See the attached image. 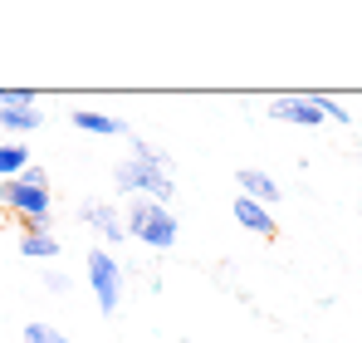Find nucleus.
Segmentation results:
<instances>
[{
	"label": "nucleus",
	"mask_w": 362,
	"mask_h": 343,
	"mask_svg": "<svg viewBox=\"0 0 362 343\" xmlns=\"http://www.w3.org/2000/svg\"><path fill=\"white\" fill-rule=\"evenodd\" d=\"M127 142H132V157H122L118 167H113V186H118L122 196H147L157 206H172L177 201V162H172V152L152 147L137 133Z\"/></svg>",
	"instance_id": "f257e3e1"
},
{
	"label": "nucleus",
	"mask_w": 362,
	"mask_h": 343,
	"mask_svg": "<svg viewBox=\"0 0 362 343\" xmlns=\"http://www.w3.org/2000/svg\"><path fill=\"white\" fill-rule=\"evenodd\" d=\"M122 226H127L132 240H142L147 250H172V245H177V235H181L172 206H157V201H147V196H132V206H127Z\"/></svg>",
	"instance_id": "f03ea898"
},
{
	"label": "nucleus",
	"mask_w": 362,
	"mask_h": 343,
	"mask_svg": "<svg viewBox=\"0 0 362 343\" xmlns=\"http://www.w3.org/2000/svg\"><path fill=\"white\" fill-rule=\"evenodd\" d=\"M83 270H88V285H93V299H98V314H103V319H113V314L122 309V285H127L122 265L113 260V250L93 245V250H88V260H83Z\"/></svg>",
	"instance_id": "7ed1b4c3"
},
{
	"label": "nucleus",
	"mask_w": 362,
	"mask_h": 343,
	"mask_svg": "<svg viewBox=\"0 0 362 343\" xmlns=\"http://www.w3.org/2000/svg\"><path fill=\"white\" fill-rule=\"evenodd\" d=\"M0 206L5 211H15V216H25V230L40 226L45 230V221L54 216V191H40V186H30V181H0Z\"/></svg>",
	"instance_id": "20e7f679"
},
{
	"label": "nucleus",
	"mask_w": 362,
	"mask_h": 343,
	"mask_svg": "<svg viewBox=\"0 0 362 343\" xmlns=\"http://www.w3.org/2000/svg\"><path fill=\"white\" fill-rule=\"evenodd\" d=\"M269 118L274 123H294V128H323L328 123L318 113L313 94H279V99H269Z\"/></svg>",
	"instance_id": "39448f33"
},
{
	"label": "nucleus",
	"mask_w": 362,
	"mask_h": 343,
	"mask_svg": "<svg viewBox=\"0 0 362 343\" xmlns=\"http://www.w3.org/2000/svg\"><path fill=\"white\" fill-rule=\"evenodd\" d=\"M78 221H83V226H93L108 245H122V240H127L122 211L113 206V201H83V206H78Z\"/></svg>",
	"instance_id": "423d86ee"
},
{
	"label": "nucleus",
	"mask_w": 362,
	"mask_h": 343,
	"mask_svg": "<svg viewBox=\"0 0 362 343\" xmlns=\"http://www.w3.org/2000/svg\"><path fill=\"white\" fill-rule=\"evenodd\" d=\"M230 216H235L245 230H255L259 240H274V235H279L274 211H269V206H259V201H250V196H235V201H230Z\"/></svg>",
	"instance_id": "0eeeda50"
},
{
	"label": "nucleus",
	"mask_w": 362,
	"mask_h": 343,
	"mask_svg": "<svg viewBox=\"0 0 362 343\" xmlns=\"http://www.w3.org/2000/svg\"><path fill=\"white\" fill-rule=\"evenodd\" d=\"M235 186H240V196L259 201V206H279V201H284L279 181H274L269 172H259V167H240V172H235Z\"/></svg>",
	"instance_id": "6e6552de"
},
{
	"label": "nucleus",
	"mask_w": 362,
	"mask_h": 343,
	"mask_svg": "<svg viewBox=\"0 0 362 343\" xmlns=\"http://www.w3.org/2000/svg\"><path fill=\"white\" fill-rule=\"evenodd\" d=\"M69 123L78 128V133H93V137H132V128L113 113H93V108H74Z\"/></svg>",
	"instance_id": "1a4fd4ad"
},
{
	"label": "nucleus",
	"mask_w": 362,
	"mask_h": 343,
	"mask_svg": "<svg viewBox=\"0 0 362 343\" xmlns=\"http://www.w3.org/2000/svg\"><path fill=\"white\" fill-rule=\"evenodd\" d=\"M40 128H45V113L40 108H0V133H10V142H25Z\"/></svg>",
	"instance_id": "9d476101"
},
{
	"label": "nucleus",
	"mask_w": 362,
	"mask_h": 343,
	"mask_svg": "<svg viewBox=\"0 0 362 343\" xmlns=\"http://www.w3.org/2000/svg\"><path fill=\"white\" fill-rule=\"evenodd\" d=\"M59 235H54V230H40V226H30L25 230V235H20V255H25V260H49V265H54V260H59Z\"/></svg>",
	"instance_id": "9b49d317"
},
{
	"label": "nucleus",
	"mask_w": 362,
	"mask_h": 343,
	"mask_svg": "<svg viewBox=\"0 0 362 343\" xmlns=\"http://www.w3.org/2000/svg\"><path fill=\"white\" fill-rule=\"evenodd\" d=\"M30 162H35V157H30L25 142H0V181H15Z\"/></svg>",
	"instance_id": "f8f14e48"
},
{
	"label": "nucleus",
	"mask_w": 362,
	"mask_h": 343,
	"mask_svg": "<svg viewBox=\"0 0 362 343\" xmlns=\"http://www.w3.org/2000/svg\"><path fill=\"white\" fill-rule=\"evenodd\" d=\"M20 343H74L64 329H54V324H45V319H35V324H25V334H20Z\"/></svg>",
	"instance_id": "ddd939ff"
},
{
	"label": "nucleus",
	"mask_w": 362,
	"mask_h": 343,
	"mask_svg": "<svg viewBox=\"0 0 362 343\" xmlns=\"http://www.w3.org/2000/svg\"><path fill=\"white\" fill-rule=\"evenodd\" d=\"M313 103H318V113L328 118V123H338V128H348V123H353V113H348L338 99H328V94H313Z\"/></svg>",
	"instance_id": "4468645a"
},
{
	"label": "nucleus",
	"mask_w": 362,
	"mask_h": 343,
	"mask_svg": "<svg viewBox=\"0 0 362 343\" xmlns=\"http://www.w3.org/2000/svg\"><path fill=\"white\" fill-rule=\"evenodd\" d=\"M0 108H35L30 89H0Z\"/></svg>",
	"instance_id": "2eb2a0df"
},
{
	"label": "nucleus",
	"mask_w": 362,
	"mask_h": 343,
	"mask_svg": "<svg viewBox=\"0 0 362 343\" xmlns=\"http://www.w3.org/2000/svg\"><path fill=\"white\" fill-rule=\"evenodd\" d=\"M20 181H30V186H40V191H49V172L40 167V162H30V167L20 172Z\"/></svg>",
	"instance_id": "dca6fc26"
},
{
	"label": "nucleus",
	"mask_w": 362,
	"mask_h": 343,
	"mask_svg": "<svg viewBox=\"0 0 362 343\" xmlns=\"http://www.w3.org/2000/svg\"><path fill=\"white\" fill-rule=\"evenodd\" d=\"M40 280H45V289H54V294H69V275H64V270H54V265H49Z\"/></svg>",
	"instance_id": "f3484780"
}]
</instances>
